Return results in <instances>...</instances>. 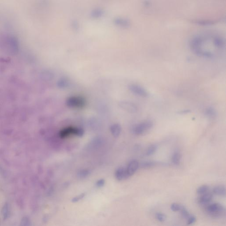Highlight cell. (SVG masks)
<instances>
[{
    "label": "cell",
    "mask_w": 226,
    "mask_h": 226,
    "mask_svg": "<svg viewBox=\"0 0 226 226\" xmlns=\"http://www.w3.org/2000/svg\"><path fill=\"white\" fill-rule=\"evenodd\" d=\"M206 211L207 213L215 218L222 217L225 215V207L219 203H213L207 206Z\"/></svg>",
    "instance_id": "1"
},
{
    "label": "cell",
    "mask_w": 226,
    "mask_h": 226,
    "mask_svg": "<svg viewBox=\"0 0 226 226\" xmlns=\"http://www.w3.org/2000/svg\"><path fill=\"white\" fill-rule=\"evenodd\" d=\"M153 126V123L152 121H144L133 125L132 131L133 134L139 136L147 132L152 128Z\"/></svg>",
    "instance_id": "2"
},
{
    "label": "cell",
    "mask_w": 226,
    "mask_h": 226,
    "mask_svg": "<svg viewBox=\"0 0 226 226\" xmlns=\"http://www.w3.org/2000/svg\"><path fill=\"white\" fill-rule=\"evenodd\" d=\"M67 106L72 108H83L86 105V101L83 97L72 96L69 97L66 100Z\"/></svg>",
    "instance_id": "3"
},
{
    "label": "cell",
    "mask_w": 226,
    "mask_h": 226,
    "mask_svg": "<svg viewBox=\"0 0 226 226\" xmlns=\"http://www.w3.org/2000/svg\"><path fill=\"white\" fill-rule=\"evenodd\" d=\"M84 131L82 129L80 128L68 127L61 130L60 137L61 138H65L70 135H75L79 137H82L84 135Z\"/></svg>",
    "instance_id": "4"
},
{
    "label": "cell",
    "mask_w": 226,
    "mask_h": 226,
    "mask_svg": "<svg viewBox=\"0 0 226 226\" xmlns=\"http://www.w3.org/2000/svg\"><path fill=\"white\" fill-rule=\"evenodd\" d=\"M119 106L121 109L129 113L134 114L138 111V107L135 103L129 101H121L119 102Z\"/></svg>",
    "instance_id": "5"
},
{
    "label": "cell",
    "mask_w": 226,
    "mask_h": 226,
    "mask_svg": "<svg viewBox=\"0 0 226 226\" xmlns=\"http://www.w3.org/2000/svg\"><path fill=\"white\" fill-rule=\"evenodd\" d=\"M128 88L132 93L140 97L144 98L147 97L148 95V93L147 90L138 84H129V85Z\"/></svg>",
    "instance_id": "6"
},
{
    "label": "cell",
    "mask_w": 226,
    "mask_h": 226,
    "mask_svg": "<svg viewBox=\"0 0 226 226\" xmlns=\"http://www.w3.org/2000/svg\"><path fill=\"white\" fill-rule=\"evenodd\" d=\"M139 162L136 160H133L129 162L126 168V172L129 177L134 174L139 168Z\"/></svg>",
    "instance_id": "7"
},
{
    "label": "cell",
    "mask_w": 226,
    "mask_h": 226,
    "mask_svg": "<svg viewBox=\"0 0 226 226\" xmlns=\"http://www.w3.org/2000/svg\"><path fill=\"white\" fill-rule=\"evenodd\" d=\"M213 199V195L211 193L207 192L206 194L201 195L200 198H199V203L202 205H206L209 204L211 201Z\"/></svg>",
    "instance_id": "8"
},
{
    "label": "cell",
    "mask_w": 226,
    "mask_h": 226,
    "mask_svg": "<svg viewBox=\"0 0 226 226\" xmlns=\"http://www.w3.org/2000/svg\"><path fill=\"white\" fill-rule=\"evenodd\" d=\"M115 176L116 178L119 181L124 180L129 178L128 175L126 172V168L123 167L117 169L115 173Z\"/></svg>",
    "instance_id": "9"
},
{
    "label": "cell",
    "mask_w": 226,
    "mask_h": 226,
    "mask_svg": "<svg viewBox=\"0 0 226 226\" xmlns=\"http://www.w3.org/2000/svg\"><path fill=\"white\" fill-rule=\"evenodd\" d=\"M110 129L112 135L114 137H119L121 131V126L119 123L114 124L110 126Z\"/></svg>",
    "instance_id": "10"
},
{
    "label": "cell",
    "mask_w": 226,
    "mask_h": 226,
    "mask_svg": "<svg viewBox=\"0 0 226 226\" xmlns=\"http://www.w3.org/2000/svg\"><path fill=\"white\" fill-rule=\"evenodd\" d=\"M70 80L66 78H62L57 81V86L60 89H64L70 86Z\"/></svg>",
    "instance_id": "11"
},
{
    "label": "cell",
    "mask_w": 226,
    "mask_h": 226,
    "mask_svg": "<svg viewBox=\"0 0 226 226\" xmlns=\"http://www.w3.org/2000/svg\"><path fill=\"white\" fill-rule=\"evenodd\" d=\"M213 192L214 194L218 196L222 197H225L226 196V189L225 186L222 185L215 186L213 190Z\"/></svg>",
    "instance_id": "12"
},
{
    "label": "cell",
    "mask_w": 226,
    "mask_h": 226,
    "mask_svg": "<svg viewBox=\"0 0 226 226\" xmlns=\"http://www.w3.org/2000/svg\"><path fill=\"white\" fill-rule=\"evenodd\" d=\"M181 159V155L178 152H175L172 156V162L174 165H178L180 164V160Z\"/></svg>",
    "instance_id": "13"
},
{
    "label": "cell",
    "mask_w": 226,
    "mask_h": 226,
    "mask_svg": "<svg viewBox=\"0 0 226 226\" xmlns=\"http://www.w3.org/2000/svg\"><path fill=\"white\" fill-rule=\"evenodd\" d=\"M90 174V171L89 170L82 169L79 170L77 175L80 179H84L87 177Z\"/></svg>",
    "instance_id": "14"
},
{
    "label": "cell",
    "mask_w": 226,
    "mask_h": 226,
    "mask_svg": "<svg viewBox=\"0 0 226 226\" xmlns=\"http://www.w3.org/2000/svg\"><path fill=\"white\" fill-rule=\"evenodd\" d=\"M205 115L211 119L215 117L216 115V111L214 108L209 107L206 109Z\"/></svg>",
    "instance_id": "15"
},
{
    "label": "cell",
    "mask_w": 226,
    "mask_h": 226,
    "mask_svg": "<svg viewBox=\"0 0 226 226\" xmlns=\"http://www.w3.org/2000/svg\"><path fill=\"white\" fill-rule=\"evenodd\" d=\"M209 187L207 185H203L199 187L197 190V193L199 195H202L209 192Z\"/></svg>",
    "instance_id": "16"
},
{
    "label": "cell",
    "mask_w": 226,
    "mask_h": 226,
    "mask_svg": "<svg viewBox=\"0 0 226 226\" xmlns=\"http://www.w3.org/2000/svg\"><path fill=\"white\" fill-rule=\"evenodd\" d=\"M157 164V162H155L146 161L142 162L141 165V166L143 168L147 169L156 166Z\"/></svg>",
    "instance_id": "17"
},
{
    "label": "cell",
    "mask_w": 226,
    "mask_h": 226,
    "mask_svg": "<svg viewBox=\"0 0 226 226\" xmlns=\"http://www.w3.org/2000/svg\"><path fill=\"white\" fill-rule=\"evenodd\" d=\"M157 147L156 145H152L148 148L146 151V155L148 156H152L156 152Z\"/></svg>",
    "instance_id": "18"
},
{
    "label": "cell",
    "mask_w": 226,
    "mask_h": 226,
    "mask_svg": "<svg viewBox=\"0 0 226 226\" xmlns=\"http://www.w3.org/2000/svg\"><path fill=\"white\" fill-rule=\"evenodd\" d=\"M184 207V206L182 205H180L178 203H174L171 205L170 209L173 211H180Z\"/></svg>",
    "instance_id": "19"
},
{
    "label": "cell",
    "mask_w": 226,
    "mask_h": 226,
    "mask_svg": "<svg viewBox=\"0 0 226 226\" xmlns=\"http://www.w3.org/2000/svg\"><path fill=\"white\" fill-rule=\"evenodd\" d=\"M156 219L161 222H164L166 220V217L165 215L160 212H158L156 214Z\"/></svg>",
    "instance_id": "20"
},
{
    "label": "cell",
    "mask_w": 226,
    "mask_h": 226,
    "mask_svg": "<svg viewBox=\"0 0 226 226\" xmlns=\"http://www.w3.org/2000/svg\"><path fill=\"white\" fill-rule=\"evenodd\" d=\"M182 215L184 218L187 219L189 218L190 216H191V215L190 214L189 211L186 210V209L185 208V207H183V209L180 211Z\"/></svg>",
    "instance_id": "21"
},
{
    "label": "cell",
    "mask_w": 226,
    "mask_h": 226,
    "mask_svg": "<svg viewBox=\"0 0 226 226\" xmlns=\"http://www.w3.org/2000/svg\"><path fill=\"white\" fill-rule=\"evenodd\" d=\"M85 196V194H82L80 195H78V196H76V197H75L72 200V202H73L74 203H76L78 202L79 201H80L81 200V199H82Z\"/></svg>",
    "instance_id": "22"
},
{
    "label": "cell",
    "mask_w": 226,
    "mask_h": 226,
    "mask_svg": "<svg viewBox=\"0 0 226 226\" xmlns=\"http://www.w3.org/2000/svg\"><path fill=\"white\" fill-rule=\"evenodd\" d=\"M187 223L188 225H192L195 223L196 221V218L195 216L191 215L189 218L187 219Z\"/></svg>",
    "instance_id": "23"
},
{
    "label": "cell",
    "mask_w": 226,
    "mask_h": 226,
    "mask_svg": "<svg viewBox=\"0 0 226 226\" xmlns=\"http://www.w3.org/2000/svg\"><path fill=\"white\" fill-rule=\"evenodd\" d=\"M104 184H105V180L103 179H101L98 180L96 182V185L97 187H102L103 186Z\"/></svg>",
    "instance_id": "24"
}]
</instances>
